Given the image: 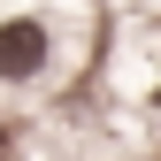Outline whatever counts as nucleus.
<instances>
[{"instance_id": "f257e3e1", "label": "nucleus", "mask_w": 161, "mask_h": 161, "mask_svg": "<svg viewBox=\"0 0 161 161\" xmlns=\"http://www.w3.org/2000/svg\"><path fill=\"white\" fill-rule=\"evenodd\" d=\"M46 69V31L31 23V15H15V23H0V77H38Z\"/></svg>"}, {"instance_id": "f03ea898", "label": "nucleus", "mask_w": 161, "mask_h": 161, "mask_svg": "<svg viewBox=\"0 0 161 161\" xmlns=\"http://www.w3.org/2000/svg\"><path fill=\"white\" fill-rule=\"evenodd\" d=\"M153 108H161V85H153Z\"/></svg>"}]
</instances>
